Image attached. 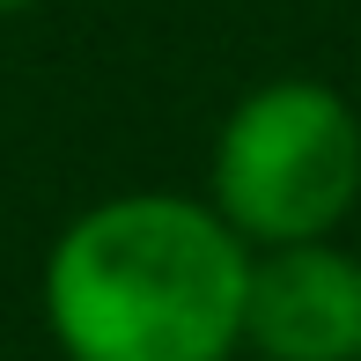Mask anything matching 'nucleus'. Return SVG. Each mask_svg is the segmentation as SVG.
<instances>
[{
  "label": "nucleus",
  "mask_w": 361,
  "mask_h": 361,
  "mask_svg": "<svg viewBox=\"0 0 361 361\" xmlns=\"http://www.w3.org/2000/svg\"><path fill=\"white\" fill-rule=\"evenodd\" d=\"M243 347L258 361H361V258L332 236L251 251Z\"/></svg>",
  "instance_id": "nucleus-3"
},
{
  "label": "nucleus",
  "mask_w": 361,
  "mask_h": 361,
  "mask_svg": "<svg viewBox=\"0 0 361 361\" xmlns=\"http://www.w3.org/2000/svg\"><path fill=\"white\" fill-rule=\"evenodd\" d=\"M30 8H37V0H0V15H30Z\"/></svg>",
  "instance_id": "nucleus-4"
},
{
  "label": "nucleus",
  "mask_w": 361,
  "mask_h": 361,
  "mask_svg": "<svg viewBox=\"0 0 361 361\" xmlns=\"http://www.w3.org/2000/svg\"><path fill=\"white\" fill-rule=\"evenodd\" d=\"M251 243L207 200L118 192L44 251V332L67 361H228L243 347Z\"/></svg>",
  "instance_id": "nucleus-1"
},
{
  "label": "nucleus",
  "mask_w": 361,
  "mask_h": 361,
  "mask_svg": "<svg viewBox=\"0 0 361 361\" xmlns=\"http://www.w3.org/2000/svg\"><path fill=\"white\" fill-rule=\"evenodd\" d=\"M207 207L251 251L339 236V221L361 207V111L310 74L258 81L214 133Z\"/></svg>",
  "instance_id": "nucleus-2"
}]
</instances>
